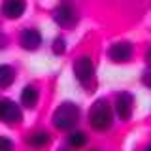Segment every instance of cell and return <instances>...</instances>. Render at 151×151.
I'll return each instance as SVG.
<instances>
[{"mask_svg": "<svg viewBox=\"0 0 151 151\" xmlns=\"http://www.w3.org/2000/svg\"><path fill=\"white\" fill-rule=\"evenodd\" d=\"M89 123L96 130H108L111 127V110L106 98H98L89 111Z\"/></svg>", "mask_w": 151, "mask_h": 151, "instance_id": "1", "label": "cell"}, {"mask_svg": "<svg viewBox=\"0 0 151 151\" xmlns=\"http://www.w3.org/2000/svg\"><path fill=\"white\" fill-rule=\"evenodd\" d=\"M79 117V108L74 102H63L53 113V125L59 130H68L76 125Z\"/></svg>", "mask_w": 151, "mask_h": 151, "instance_id": "2", "label": "cell"}, {"mask_svg": "<svg viewBox=\"0 0 151 151\" xmlns=\"http://www.w3.org/2000/svg\"><path fill=\"white\" fill-rule=\"evenodd\" d=\"M74 74H76L78 81L81 83L83 87H89L94 79V66H93L91 57H87V55L79 57L74 63Z\"/></svg>", "mask_w": 151, "mask_h": 151, "instance_id": "3", "label": "cell"}, {"mask_svg": "<svg viewBox=\"0 0 151 151\" xmlns=\"http://www.w3.org/2000/svg\"><path fill=\"white\" fill-rule=\"evenodd\" d=\"M53 19L59 27L68 28V27H74L78 23V13H76V9L70 4H60L53 12Z\"/></svg>", "mask_w": 151, "mask_h": 151, "instance_id": "4", "label": "cell"}, {"mask_svg": "<svg viewBox=\"0 0 151 151\" xmlns=\"http://www.w3.org/2000/svg\"><path fill=\"white\" fill-rule=\"evenodd\" d=\"M0 119L6 123V125H17L23 119L21 108L13 100H2L0 102Z\"/></svg>", "mask_w": 151, "mask_h": 151, "instance_id": "5", "label": "cell"}, {"mask_svg": "<svg viewBox=\"0 0 151 151\" xmlns=\"http://www.w3.org/2000/svg\"><path fill=\"white\" fill-rule=\"evenodd\" d=\"M115 110L117 115L121 117V121H129L134 110V96L130 93H121L115 100Z\"/></svg>", "mask_w": 151, "mask_h": 151, "instance_id": "6", "label": "cell"}, {"mask_svg": "<svg viewBox=\"0 0 151 151\" xmlns=\"http://www.w3.org/2000/svg\"><path fill=\"white\" fill-rule=\"evenodd\" d=\"M132 57V45L129 42H117L110 49V59L113 63H127Z\"/></svg>", "mask_w": 151, "mask_h": 151, "instance_id": "7", "label": "cell"}, {"mask_svg": "<svg viewBox=\"0 0 151 151\" xmlns=\"http://www.w3.org/2000/svg\"><path fill=\"white\" fill-rule=\"evenodd\" d=\"M42 44V36L40 32L34 30V28H25L21 34V45L25 47L27 51H36Z\"/></svg>", "mask_w": 151, "mask_h": 151, "instance_id": "8", "label": "cell"}, {"mask_svg": "<svg viewBox=\"0 0 151 151\" xmlns=\"http://www.w3.org/2000/svg\"><path fill=\"white\" fill-rule=\"evenodd\" d=\"M4 15L9 19H17L23 15L25 12V0H4V6H2Z\"/></svg>", "mask_w": 151, "mask_h": 151, "instance_id": "9", "label": "cell"}, {"mask_svg": "<svg viewBox=\"0 0 151 151\" xmlns=\"http://www.w3.org/2000/svg\"><path fill=\"white\" fill-rule=\"evenodd\" d=\"M21 102H23V106H27V108H34L38 104V91H36V87L27 85V87L23 89V93H21Z\"/></svg>", "mask_w": 151, "mask_h": 151, "instance_id": "10", "label": "cell"}, {"mask_svg": "<svg viewBox=\"0 0 151 151\" xmlns=\"http://www.w3.org/2000/svg\"><path fill=\"white\" fill-rule=\"evenodd\" d=\"M13 79H15V74H13L12 66H8V64L0 66V89H8L13 83Z\"/></svg>", "mask_w": 151, "mask_h": 151, "instance_id": "11", "label": "cell"}, {"mask_svg": "<svg viewBox=\"0 0 151 151\" xmlns=\"http://www.w3.org/2000/svg\"><path fill=\"white\" fill-rule=\"evenodd\" d=\"M28 144L34 145V147H44V145L49 144V134L47 132H36L28 138Z\"/></svg>", "mask_w": 151, "mask_h": 151, "instance_id": "12", "label": "cell"}, {"mask_svg": "<svg viewBox=\"0 0 151 151\" xmlns=\"http://www.w3.org/2000/svg\"><path fill=\"white\" fill-rule=\"evenodd\" d=\"M85 142H87V136L83 132H72L68 136V144L72 147H81V145H85Z\"/></svg>", "mask_w": 151, "mask_h": 151, "instance_id": "13", "label": "cell"}, {"mask_svg": "<svg viewBox=\"0 0 151 151\" xmlns=\"http://www.w3.org/2000/svg\"><path fill=\"white\" fill-rule=\"evenodd\" d=\"M66 51V42L64 38H57V40L53 42V53L55 55H63Z\"/></svg>", "mask_w": 151, "mask_h": 151, "instance_id": "14", "label": "cell"}, {"mask_svg": "<svg viewBox=\"0 0 151 151\" xmlns=\"http://www.w3.org/2000/svg\"><path fill=\"white\" fill-rule=\"evenodd\" d=\"M0 151H13V144L9 138H4L0 136Z\"/></svg>", "mask_w": 151, "mask_h": 151, "instance_id": "15", "label": "cell"}, {"mask_svg": "<svg viewBox=\"0 0 151 151\" xmlns=\"http://www.w3.org/2000/svg\"><path fill=\"white\" fill-rule=\"evenodd\" d=\"M142 81H144L145 87H149V89H151V68H147L144 74H142Z\"/></svg>", "mask_w": 151, "mask_h": 151, "instance_id": "16", "label": "cell"}, {"mask_svg": "<svg viewBox=\"0 0 151 151\" xmlns=\"http://www.w3.org/2000/svg\"><path fill=\"white\" fill-rule=\"evenodd\" d=\"M4 44H6V40H4V36H2V34H0V49L4 47Z\"/></svg>", "mask_w": 151, "mask_h": 151, "instance_id": "17", "label": "cell"}, {"mask_svg": "<svg viewBox=\"0 0 151 151\" xmlns=\"http://www.w3.org/2000/svg\"><path fill=\"white\" fill-rule=\"evenodd\" d=\"M145 60H147V63H149V64H151V49H149V51H147V55H145Z\"/></svg>", "mask_w": 151, "mask_h": 151, "instance_id": "18", "label": "cell"}, {"mask_svg": "<svg viewBox=\"0 0 151 151\" xmlns=\"http://www.w3.org/2000/svg\"><path fill=\"white\" fill-rule=\"evenodd\" d=\"M144 151H151V144H147V145H145V149Z\"/></svg>", "mask_w": 151, "mask_h": 151, "instance_id": "19", "label": "cell"}, {"mask_svg": "<svg viewBox=\"0 0 151 151\" xmlns=\"http://www.w3.org/2000/svg\"><path fill=\"white\" fill-rule=\"evenodd\" d=\"M59 151H68V149H59Z\"/></svg>", "mask_w": 151, "mask_h": 151, "instance_id": "20", "label": "cell"}, {"mask_svg": "<svg viewBox=\"0 0 151 151\" xmlns=\"http://www.w3.org/2000/svg\"><path fill=\"white\" fill-rule=\"evenodd\" d=\"M91 151H94V149H91Z\"/></svg>", "mask_w": 151, "mask_h": 151, "instance_id": "21", "label": "cell"}]
</instances>
